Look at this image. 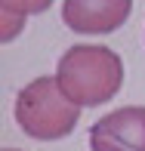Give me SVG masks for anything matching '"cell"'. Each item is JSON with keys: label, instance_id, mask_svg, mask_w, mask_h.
<instances>
[{"label": "cell", "instance_id": "obj_1", "mask_svg": "<svg viewBox=\"0 0 145 151\" xmlns=\"http://www.w3.org/2000/svg\"><path fill=\"white\" fill-rule=\"evenodd\" d=\"M56 80L74 105L96 108L117 96L123 83V62L108 46L80 43L62 52Z\"/></svg>", "mask_w": 145, "mask_h": 151}, {"label": "cell", "instance_id": "obj_2", "mask_svg": "<svg viewBox=\"0 0 145 151\" xmlns=\"http://www.w3.org/2000/svg\"><path fill=\"white\" fill-rule=\"evenodd\" d=\"M80 120V105L62 93L56 77H37L16 96V123L25 136L40 142L65 139Z\"/></svg>", "mask_w": 145, "mask_h": 151}, {"label": "cell", "instance_id": "obj_3", "mask_svg": "<svg viewBox=\"0 0 145 151\" xmlns=\"http://www.w3.org/2000/svg\"><path fill=\"white\" fill-rule=\"evenodd\" d=\"M89 151H145V105H127L89 127Z\"/></svg>", "mask_w": 145, "mask_h": 151}, {"label": "cell", "instance_id": "obj_4", "mask_svg": "<svg viewBox=\"0 0 145 151\" xmlns=\"http://www.w3.org/2000/svg\"><path fill=\"white\" fill-rule=\"evenodd\" d=\"M133 12V0H65L62 22L77 34H111Z\"/></svg>", "mask_w": 145, "mask_h": 151}, {"label": "cell", "instance_id": "obj_5", "mask_svg": "<svg viewBox=\"0 0 145 151\" xmlns=\"http://www.w3.org/2000/svg\"><path fill=\"white\" fill-rule=\"evenodd\" d=\"M0 3H3V31H0V37L6 43V40L19 37L25 19L37 16V12H46L53 6V0H0Z\"/></svg>", "mask_w": 145, "mask_h": 151}, {"label": "cell", "instance_id": "obj_6", "mask_svg": "<svg viewBox=\"0 0 145 151\" xmlns=\"http://www.w3.org/2000/svg\"><path fill=\"white\" fill-rule=\"evenodd\" d=\"M3 151H19V148H3Z\"/></svg>", "mask_w": 145, "mask_h": 151}]
</instances>
